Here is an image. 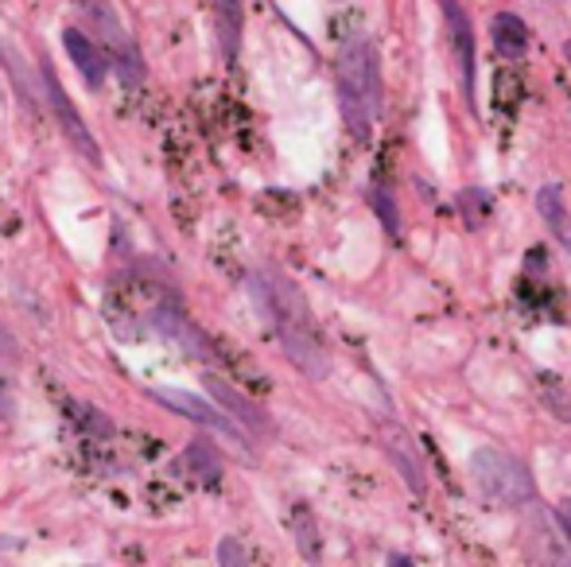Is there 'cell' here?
Listing matches in <instances>:
<instances>
[{
    "label": "cell",
    "mask_w": 571,
    "mask_h": 567,
    "mask_svg": "<svg viewBox=\"0 0 571 567\" xmlns=\"http://www.w3.org/2000/svg\"><path fill=\"white\" fill-rule=\"evenodd\" d=\"M249 291L260 304V311H265V319L273 322L276 338H280L292 366L304 377H312V381H323V377L331 374V361H327V354H323L312 311H307V299L299 296L296 284L284 277L280 269H265L253 277Z\"/></svg>",
    "instance_id": "1"
},
{
    "label": "cell",
    "mask_w": 571,
    "mask_h": 567,
    "mask_svg": "<svg viewBox=\"0 0 571 567\" xmlns=\"http://www.w3.org/2000/svg\"><path fill=\"white\" fill-rule=\"evenodd\" d=\"M335 86H338V109L354 137H370L374 121L381 117L385 86H381V59L370 36H351L338 51L335 62Z\"/></svg>",
    "instance_id": "2"
},
{
    "label": "cell",
    "mask_w": 571,
    "mask_h": 567,
    "mask_svg": "<svg viewBox=\"0 0 571 567\" xmlns=\"http://www.w3.org/2000/svg\"><path fill=\"white\" fill-rule=\"evenodd\" d=\"M471 483L482 501L502 506V509L529 506V501L536 498L533 475H529L525 462L498 451V447H479V451L471 455Z\"/></svg>",
    "instance_id": "3"
},
{
    "label": "cell",
    "mask_w": 571,
    "mask_h": 567,
    "mask_svg": "<svg viewBox=\"0 0 571 567\" xmlns=\"http://www.w3.org/2000/svg\"><path fill=\"white\" fill-rule=\"evenodd\" d=\"M78 4H82V12L90 16V23H98V31L106 36L109 51L117 54V67H121L125 82H140V62L132 59V43H129V36H125L121 23H117L109 0H78Z\"/></svg>",
    "instance_id": "4"
},
{
    "label": "cell",
    "mask_w": 571,
    "mask_h": 567,
    "mask_svg": "<svg viewBox=\"0 0 571 567\" xmlns=\"http://www.w3.org/2000/svg\"><path fill=\"white\" fill-rule=\"evenodd\" d=\"M443 4V20H447V36H451V51L459 59V78H463V93L466 101H474V78H479V59H474V28L466 20V12L455 0H440Z\"/></svg>",
    "instance_id": "5"
},
{
    "label": "cell",
    "mask_w": 571,
    "mask_h": 567,
    "mask_svg": "<svg viewBox=\"0 0 571 567\" xmlns=\"http://www.w3.org/2000/svg\"><path fill=\"white\" fill-rule=\"evenodd\" d=\"M148 397L160 400V405H168V408H176L179 416H187V420L203 424V428H214V431H221V436H229V439H237V444H245V431L237 428V424L229 420L226 412H214V408L206 405L203 397H190V392H179V389H152Z\"/></svg>",
    "instance_id": "6"
},
{
    "label": "cell",
    "mask_w": 571,
    "mask_h": 567,
    "mask_svg": "<svg viewBox=\"0 0 571 567\" xmlns=\"http://www.w3.org/2000/svg\"><path fill=\"white\" fill-rule=\"evenodd\" d=\"M381 447H385V455L393 459V467L401 470V478L408 483V490L424 494L427 490V475H424V462H420V455H416V444H412L401 428H385V431H381Z\"/></svg>",
    "instance_id": "7"
},
{
    "label": "cell",
    "mask_w": 571,
    "mask_h": 567,
    "mask_svg": "<svg viewBox=\"0 0 571 567\" xmlns=\"http://www.w3.org/2000/svg\"><path fill=\"white\" fill-rule=\"evenodd\" d=\"M43 82H47V98H51L55 113H59V125L67 129V137L75 140V148H78V152L90 156V160H98V145L90 140V132H86V121L78 117V109L70 106L67 93H62V86H59V78H55L51 67H43Z\"/></svg>",
    "instance_id": "8"
},
{
    "label": "cell",
    "mask_w": 571,
    "mask_h": 567,
    "mask_svg": "<svg viewBox=\"0 0 571 567\" xmlns=\"http://www.w3.org/2000/svg\"><path fill=\"white\" fill-rule=\"evenodd\" d=\"M62 47H67L70 62H75V70L82 74V82L90 86V90H98V86L106 82V70H109L101 47L93 43V39H86L82 31H75V28L62 31Z\"/></svg>",
    "instance_id": "9"
},
{
    "label": "cell",
    "mask_w": 571,
    "mask_h": 567,
    "mask_svg": "<svg viewBox=\"0 0 571 567\" xmlns=\"http://www.w3.org/2000/svg\"><path fill=\"white\" fill-rule=\"evenodd\" d=\"M206 389H210V397L221 405V412H229V420H237L242 428H249V431H265L268 428V416L260 412V408L253 405L249 397H242V392H237L234 385H226V381H218V377H210V381H206Z\"/></svg>",
    "instance_id": "10"
},
{
    "label": "cell",
    "mask_w": 571,
    "mask_h": 567,
    "mask_svg": "<svg viewBox=\"0 0 571 567\" xmlns=\"http://www.w3.org/2000/svg\"><path fill=\"white\" fill-rule=\"evenodd\" d=\"M152 322L164 338H171V342L184 346V354H190V358H210V342L203 338V330L190 327V319H184L176 307H160Z\"/></svg>",
    "instance_id": "11"
},
{
    "label": "cell",
    "mask_w": 571,
    "mask_h": 567,
    "mask_svg": "<svg viewBox=\"0 0 571 567\" xmlns=\"http://www.w3.org/2000/svg\"><path fill=\"white\" fill-rule=\"evenodd\" d=\"M490 39L502 59H525L529 54V23L518 12H498L490 20Z\"/></svg>",
    "instance_id": "12"
},
{
    "label": "cell",
    "mask_w": 571,
    "mask_h": 567,
    "mask_svg": "<svg viewBox=\"0 0 571 567\" xmlns=\"http://www.w3.org/2000/svg\"><path fill=\"white\" fill-rule=\"evenodd\" d=\"M536 210H541V218H544V226L552 230V238H557L560 246L571 253V210L564 202V187L544 183L541 191H536Z\"/></svg>",
    "instance_id": "13"
},
{
    "label": "cell",
    "mask_w": 571,
    "mask_h": 567,
    "mask_svg": "<svg viewBox=\"0 0 571 567\" xmlns=\"http://www.w3.org/2000/svg\"><path fill=\"white\" fill-rule=\"evenodd\" d=\"M218 31L226 59L237 54V39H242V0H218Z\"/></svg>",
    "instance_id": "14"
},
{
    "label": "cell",
    "mask_w": 571,
    "mask_h": 567,
    "mask_svg": "<svg viewBox=\"0 0 571 567\" xmlns=\"http://www.w3.org/2000/svg\"><path fill=\"white\" fill-rule=\"evenodd\" d=\"M187 462H190V467H198V475H203L206 483H214V478L221 475V467H218V455H214L206 444H190Z\"/></svg>",
    "instance_id": "15"
},
{
    "label": "cell",
    "mask_w": 571,
    "mask_h": 567,
    "mask_svg": "<svg viewBox=\"0 0 571 567\" xmlns=\"http://www.w3.org/2000/svg\"><path fill=\"white\" fill-rule=\"evenodd\" d=\"M370 202H374V207H377V215L385 218V230H388V233H396V230H401V226H396V207H388L385 191H374V195H370Z\"/></svg>",
    "instance_id": "16"
},
{
    "label": "cell",
    "mask_w": 571,
    "mask_h": 567,
    "mask_svg": "<svg viewBox=\"0 0 571 567\" xmlns=\"http://www.w3.org/2000/svg\"><path fill=\"white\" fill-rule=\"evenodd\" d=\"M218 560L221 564H245L249 556H245V548L237 545L234 537H226V540H221V548H218Z\"/></svg>",
    "instance_id": "17"
},
{
    "label": "cell",
    "mask_w": 571,
    "mask_h": 567,
    "mask_svg": "<svg viewBox=\"0 0 571 567\" xmlns=\"http://www.w3.org/2000/svg\"><path fill=\"white\" fill-rule=\"evenodd\" d=\"M557 521H560V525H564V533H568V540H571V501H564V506H560Z\"/></svg>",
    "instance_id": "18"
},
{
    "label": "cell",
    "mask_w": 571,
    "mask_h": 567,
    "mask_svg": "<svg viewBox=\"0 0 571 567\" xmlns=\"http://www.w3.org/2000/svg\"><path fill=\"white\" fill-rule=\"evenodd\" d=\"M12 354H16V342L0 330V358H12Z\"/></svg>",
    "instance_id": "19"
},
{
    "label": "cell",
    "mask_w": 571,
    "mask_h": 567,
    "mask_svg": "<svg viewBox=\"0 0 571 567\" xmlns=\"http://www.w3.org/2000/svg\"><path fill=\"white\" fill-rule=\"evenodd\" d=\"M568 59H571V39H568Z\"/></svg>",
    "instance_id": "20"
}]
</instances>
